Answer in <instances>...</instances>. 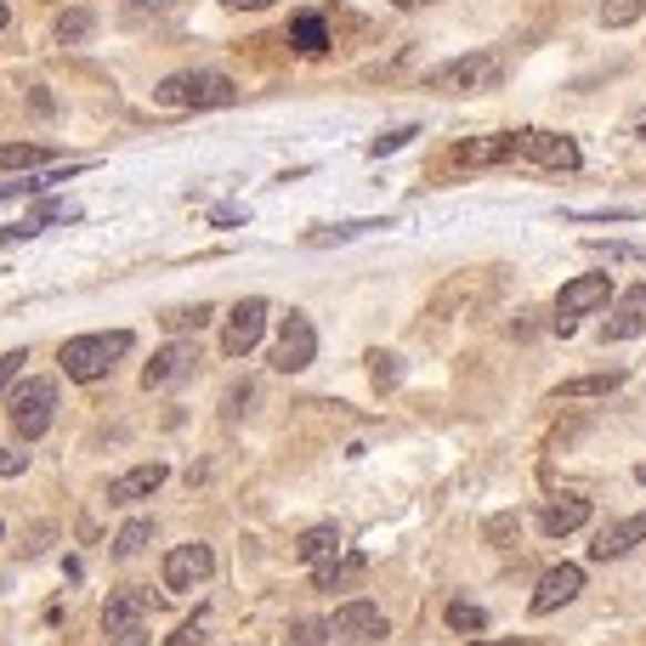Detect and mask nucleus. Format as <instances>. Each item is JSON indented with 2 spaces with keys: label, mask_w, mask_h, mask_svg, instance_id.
Wrapping results in <instances>:
<instances>
[{
  "label": "nucleus",
  "mask_w": 646,
  "mask_h": 646,
  "mask_svg": "<svg viewBox=\"0 0 646 646\" xmlns=\"http://www.w3.org/2000/svg\"><path fill=\"white\" fill-rule=\"evenodd\" d=\"M131 352V329H109V335H74V340H63V352H58V363H63V375L69 380H103L120 358Z\"/></svg>",
  "instance_id": "1"
},
{
  "label": "nucleus",
  "mask_w": 646,
  "mask_h": 646,
  "mask_svg": "<svg viewBox=\"0 0 646 646\" xmlns=\"http://www.w3.org/2000/svg\"><path fill=\"white\" fill-rule=\"evenodd\" d=\"M160 109H233L238 103V85L216 69H193V74H171L154 91Z\"/></svg>",
  "instance_id": "2"
},
{
  "label": "nucleus",
  "mask_w": 646,
  "mask_h": 646,
  "mask_svg": "<svg viewBox=\"0 0 646 646\" xmlns=\"http://www.w3.org/2000/svg\"><path fill=\"white\" fill-rule=\"evenodd\" d=\"M500 80H505V63L493 52H465V58L425 74V85L442 91V96H482V91H500Z\"/></svg>",
  "instance_id": "3"
},
{
  "label": "nucleus",
  "mask_w": 646,
  "mask_h": 646,
  "mask_svg": "<svg viewBox=\"0 0 646 646\" xmlns=\"http://www.w3.org/2000/svg\"><path fill=\"white\" fill-rule=\"evenodd\" d=\"M7 414H12V431L23 442L52 431V414H58V380H23L7 391Z\"/></svg>",
  "instance_id": "4"
},
{
  "label": "nucleus",
  "mask_w": 646,
  "mask_h": 646,
  "mask_svg": "<svg viewBox=\"0 0 646 646\" xmlns=\"http://www.w3.org/2000/svg\"><path fill=\"white\" fill-rule=\"evenodd\" d=\"M613 301V278L607 273H578L573 284H562V295H556V329L562 335H573V324L578 318H589V312H602Z\"/></svg>",
  "instance_id": "5"
},
{
  "label": "nucleus",
  "mask_w": 646,
  "mask_h": 646,
  "mask_svg": "<svg viewBox=\"0 0 646 646\" xmlns=\"http://www.w3.org/2000/svg\"><path fill=\"white\" fill-rule=\"evenodd\" d=\"M312 358H318V329H312V318H307V312H289V318L278 324L273 369H278V375H301V369H312Z\"/></svg>",
  "instance_id": "6"
},
{
  "label": "nucleus",
  "mask_w": 646,
  "mask_h": 646,
  "mask_svg": "<svg viewBox=\"0 0 646 646\" xmlns=\"http://www.w3.org/2000/svg\"><path fill=\"white\" fill-rule=\"evenodd\" d=\"M147 595L142 589H120L109 595V607H103V635L109 646H147Z\"/></svg>",
  "instance_id": "7"
},
{
  "label": "nucleus",
  "mask_w": 646,
  "mask_h": 646,
  "mask_svg": "<svg viewBox=\"0 0 646 646\" xmlns=\"http://www.w3.org/2000/svg\"><path fill=\"white\" fill-rule=\"evenodd\" d=\"M262 335H267V301H262V295H250V301H238V307L227 312L222 352H227V358H250L256 346H262Z\"/></svg>",
  "instance_id": "8"
},
{
  "label": "nucleus",
  "mask_w": 646,
  "mask_h": 646,
  "mask_svg": "<svg viewBox=\"0 0 646 646\" xmlns=\"http://www.w3.org/2000/svg\"><path fill=\"white\" fill-rule=\"evenodd\" d=\"M516 147L539 171H578V142L562 131H516Z\"/></svg>",
  "instance_id": "9"
},
{
  "label": "nucleus",
  "mask_w": 646,
  "mask_h": 646,
  "mask_svg": "<svg viewBox=\"0 0 646 646\" xmlns=\"http://www.w3.org/2000/svg\"><path fill=\"white\" fill-rule=\"evenodd\" d=\"M522 147H516V131H493V136H471V142H454V165H516Z\"/></svg>",
  "instance_id": "10"
},
{
  "label": "nucleus",
  "mask_w": 646,
  "mask_h": 646,
  "mask_svg": "<svg viewBox=\"0 0 646 646\" xmlns=\"http://www.w3.org/2000/svg\"><path fill=\"white\" fill-rule=\"evenodd\" d=\"M329 629L340 640H352V646H375V640H386V613L375 602H346V607H335Z\"/></svg>",
  "instance_id": "11"
},
{
  "label": "nucleus",
  "mask_w": 646,
  "mask_h": 646,
  "mask_svg": "<svg viewBox=\"0 0 646 646\" xmlns=\"http://www.w3.org/2000/svg\"><path fill=\"white\" fill-rule=\"evenodd\" d=\"M640 335H646V284H629L624 295H613L602 340H640Z\"/></svg>",
  "instance_id": "12"
},
{
  "label": "nucleus",
  "mask_w": 646,
  "mask_h": 646,
  "mask_svg": "<svg viewBox=\"0 0 646 646\" xmlns=\"http://www.w3.org/2000/svg\"><path fill=\"white\" fill-rule=\"evenodd\" d=\"M578 589H584V567H573V562H562V567H544V573H539V589H533V602H527V607L544 618V613L567 607Z\"/></svg>",
  "instance_id": "13"
},
{
  "label": "nucleus",
  "mask_w": 646,
  "mask_h": 646,
  "mask_svg": "<svg viewBox=\"0 0 646 646\" xmlns=\"http://www.w3.org/2000/svg\"><path fill=\"white\" fill-rule=\"evenodd\" d=\"M171 465L165 460H147V465H131L125 476L109 482V505H136V500H154V493L165 488Z\"/></svg>",
  "instance_id": "14"
},
{
  "label": "nucleus",
  "mask_w": 646,
  "mask_h": 646,
  "mask_svg": "<svg viewBox=\"0 0 646 646\" xmlns=\"http://www.w3.org/2000/svg\"><path fill=\"white\" fill-rule=\"evenodd\" d=\"M211 567H216L211 544H176V551L165 556V589H193V584H205Z\"/></svg>",
  "instance_id": "15"
},
{
  "label": "nucleus",
  "mask_w": 646,
  "mask_h": 646,
  "mask_svg": "<svg viewBox=\"0 0 646 646\" xmlns=\"http://www.w3.org/2000/svg\"><path fill=\"white\" fill-rule=\"evenodd\" d=\"M193 363H198V346H187V340H171L165 352H154V363L142 369V386H147V391H165V386L187 380V375H193Z\"/></svg>",
  "instance_id": "16"
},
{
  "label": "nucleus",
  "mask_w": 646,
  "mask_h": 646,
  "mask_svg": "<svg viewBox=\"0 0 646 646\" xmlns=\"http://www.w3.org/2000/svg\"><path fill=\"white\" fill-rule=\"evenodd\" d=\"M640 539H646V511H635V516H618V522H607L602 533H595L589 556H595V562H618V556H629V551H635Z\"/></svg>",
  "instance_id": "17"
},
{
  "label": "nucleus",
  "mask_w": 646,
  "mask_h": 646,
  "mask_svg": "<svg viewBox=\"0 0 646 646\" xmlns=\"http://www.w3.org/2000/svg\"><path fill=\"white\" fill-rule=\"evenodd\" d=\"M589 522V500H578V493H562V500H544L539 505V533L544 539H567Z\"/></svg>",
  "instance_id": "18"
},
{
  "label": "nucleus",
  "mask_w": 646,
  "mask_h": 646,
  "mask_svg": "<svg viewBox=\"0 0 646 646\" xmlns=\"http://www.w3.org/2000/svg\"><path fill=\"white\" fill-rule=\"evenodd\" d=\"M335 551H340V527H335V522H318V527H307L301 539H295V556L312 562V567H318V562H329Z\"/></svg>",
  "instance_id": "19"
},
{
  "label": "nucleus",
  "mask_w": 646,
  "mask_h": 646,
  "mask_svg": "<svg viewBox=\"0 0 646 646\" xmlns=\"http://www.w3.org/2000/svg\"><path fill=\"white\" fill-rule=\"evenodd\" d=\"M624 386V369H602V375H573L556 386V397H607Z\"/></svg>",
  "instance_id": "20"
},
{
  "label": "nucleus",
  "mask_w": 646,
  "mask_h": 646,
  "mask_svg": "<svg viewBox=\"0 0 646 646\" xmlns=\"http://www.w3.org/2000/svg\"><path fill=\"white\" fill-rule=\"evenodd\" d=\"M289 45L301 58H318V52H329V29H324V18H295V29H289Z\"/></svg>",
  "instance_id": "21"
},
{
  "label": "nucleus",
  "mask_w": 646,
  "mask_h": 646,
  "mask_svg": "<svg viewBox=\"0 0 646 646\" xmlns=\"http://www.w3.org/2000/svg\"><path fill=\"white\" fill-rule=\"evenodd\" d=\"M34 165H52V147H40V142H7L0 147V171H34Z\"/></svg>",
  "instance_id": "22"
},
{
  "label": "nucleus",
  "mask_w": 646,
  "mask_h": 646,
  "mask_svg": "<svg viewBox=\"0 0 646 646\" xmlns=\"http://www.w3.org/2000/svg\"><path fill=\"white\" fill-rule=\"evenodd\" d=\"M363 556H346V562H318V589H346V584H358L363 578Z\"/></svg>",
  "instance_id": "23"
},
{
  "label": "nucleus",
  "mask_w": 646,
  "mask_h": 646,
  "mask_svg": "<svg viewBox=\"0 0 646 646\" xmlns=\"http://www.w3.org/2000/svg\"><path fill=\"white\" fill-rule=\"evenodd\" d=\"M91 29H96V12H91V7H74V12L58 18V40H63V45H85Z\"/></svg>",
  "instance_id": "24"
},
{
  "label": "nucleus",
  "mask_w": 646,
  "mask_h": 646,
  "mask_svg": "<svg viewBox=\"0 0 646 646\" xmlns=\"http://www.w3.org/2000/svg\"><path fill=\"white\" fill-rule=\"evenodd\" d=\"M147 539H154V522H147V516H136V522H125V527H120V539H114V556H120V562H131V556L142 551V544H147Z\"/></svg>",
  "instance_id": "25"
},
{
  "label": "nucleus",
  "mask_w": 646,
  "mask_h": 646,
  "mask_svg": "<svg viewBox=\"0 0 646 646\" xmlns=\"http://www.w3.org/2000/svg\"><path fill=\"white\" fill-rule=\"evenodd\" d=\"M160 324H165L171 335H187V329H205V324H211V307H205V301H198V307H171V312H165Z\"/></svg>",
  "instance_id": "26"
},
{
  "label": "nucleus",
  "mask_w": 646,
  "mask_h": 646,
  "mask_svg": "<svg viewBox=\"0 0 646 646\" xmlns=\"http://www.w3.org/2000/svg\"><path fill=\"white\" fill-rule=\"evenodd\" d=\"M449 629H460V635H482V629H488V613L471 607V602H454V607H449Z\"/></svg>",
  "instance_id": "27"
},
{
  "label": "nucleus",
  "mask_w": 646,
  "mask_h": 646,
  "mask_svg": "<svg viewBox=\"0 0 646 646\" xmlns=\"http://www.w3.org/2000/svg\"><path fill=\"white\" fill-rule=\"evenodd\" d=\"M640 7H646V0H602V23L607 29H629L640 18Z\"/></svg>",
  "instance_id": "28"
},
{
  "label": "nucleus",
  "mask_w": 646,
  "mask_h": 646,
  "mask_svg": "<svg viewBox=\"0 0 646 646\" xmlns=\"http://www.w3.org/2000/svg\"><path fill=\"white\" fill-rule=\"evenodd\" d=\"M414 136H420V125H397V131H386V136L369 142V154H375V160H380V154H397V147H409Z\"/></svg>",
  "instance_id": "29"
},
{
  "label": "nucleus",
  "mask_w": 646,
  "mask_h": 646,
  "mask_svg": "<svg viewBox=\"0 0 646 646\" xmlns=\"http://www.w3.org/2000/svg\"><path fill=\"white\" fill-rule=\"evenodd\" d=\"M589 250H595V256H607V262H646L640 244H602V238H595Z\"/></svg>",
  "instance_id": "30"
},
{
  "label": "nucleus",
  "mask_w": 646,
  "mask_h": 646,
  "mask_svg": "<svg viewBox=\"0 0 646 646\" xmlns=\"http://www.w3.org/2000/svg\"><path fill=\"white\" fill-rule=\"evenodd\" d=\"M289 640H295V646H324V624H318V618H301V624L289 629Z\"/></svg>",
  "instance_id": "31"
},
{
  "label": "nucleus",
  "mask_w": 646,
  "mask_h": 646,
  "mask_svg": "<svg viewBox=\"0 0 646 646\" xmlns=\"http://www.w3.org/2000/svg\"><path fill=\"white\" fill-rule=\"evenodd\" d=\"M18 363H23V346H18V352H7V358H0V391H12V380H18Z\"/></svg>",
  "instance_id": "32"
},
{
  "label": "nucleus",
  "mask_w": 646,
  "mask_h": 646,
  "mask_svg": "<svg viewBox=\"0 0 646 646\" xmlns=\"http://www.w3.org/2000/svg\"><path fill=\"white\" fill-rule=\"evenodd\" d=\"M511 533H516V516H493V522H488V539H493V544H505Z\"/></svg>",
  "instance_id": "33"
},
{
  "label": "nucleus",
  "mask_w": 646,
  "mask_h": 646,
  "mask_svg": "<svg viewBox=\"0 0 646 646\" xmlns=\"http://www.w3.org/2000/svg\"><path fill=\"white\" fill-rule=\"evenodd\" d=\"M369 363H375V380H386V386L397 380V358H391V352H375Z\"/></svg>",
  "instance_id": "34"
},
{
  "label": "nucleus",
  "mask_w": 646,
  "mask_h": 646,
  "mask_svg": "<svg viewBox=\"0 0 646 646\" xmlns=\"http://www.w3.org/2000/svg\"><path fill=\"white\" fill-rule=\"evenodd\" d=\"M29 465V454H12V449H0V476H18Z\"/></svg>",
  "instance_id": "35"
},
{
  "label": "nucleus",
  "mask_w": 646,
  "mask_h": 646,
  "mask_svg": "<svg viewBox=\"0 0 646 646\" xmlns=\"http://www.w3.org/2000/svg\"><path fill=\"white\" fill-rule=\"evenodd\" d=\"M250 397H256V386H233L227 391V414H238V403H250Z\"/></svg>",
  "instance_id": "36"
},
{
  "label": "nucleus",
  "mask_w": 646,
  "mask_h": 646,
  "mask_svg": "<svg viewBox=\"0 0 646 646\" xmlns=\"http://www.w3.org/2000/svg\"><path fill=\"white\" fill-rule=\"evenodd\" d=\"M222 7H233V12H262V7H273V0H222Z\"/></svg>",
  "instance_id": "37"
},
{
  "label": "nucleus",
  "mask_w": 646,
  "mask_h": 646,
  "mask_svg": "<svg viewBox=\"0 0 646 646\" xmlns=\"http://www.w3.org/2000/svg\"><path fill=\"white\" fill-rule=\"evenodd\" d=\"M397 12H420V7H431V0H391Z\"/></svg>",
  "instance_id": "38"
},
{
  "label": "nucleus",
  "mask_w": 646,
  "mask_h": 646,
  "mask_svg": "<svg viewBox=\"0 0 646 646\" xmlns=\"http://www.w3.org/2000/svg\"><path fill=\"white\" fill-rule=\"evenodd\" d=\"M193 640H198V624H187V629L176 635V646H193Z\"/></svg>",
  "instance_id": "39"
},
{
  "label": "nucleus",
  "mask_w": 646,
  "mask_h": 646,
  "mask_svg": "<svg viewBox=\"0 0 646 646\" xmlns=\"http://www.w3.org/2000/svg\"><path fill=\"white\" fill-rule=\"evenodd\" d=\"M471 646H522V640H471Z\"/></svg>",
  "instance_id": "40"
},
{
  "label": "nucleus",
  "mask_w": 646,
  "mask_h": 646,
  "mask_svg": "<svg viewBox=\"0 0 646 646\" xmlns=\"http://www.w3.org/2000/svg\"><path fill=\"white\" fill-rule=\"evenodd\" d=\"M7 18H12V7H7V0H0V29H7Z\"/></svg>",
  "instance_id": "41"
},
{
  "label": "nucleus",
  "mask_w": 646,
  "mask_h": 646,
  "mask_svg": "<svg viewBox=\"0 0 646 646\" xmlns=\"http://www.w3.org/2000/svg\"><path fill=\"white\" fill-rule=\"evenodd\" d=\"M635 131H640V136H646V114H640V120H635Z\"/></svg>",
  "instance_id": "42"
},
{
  "label": "nucleus",
  "mask_w": 646,
  "mask_h": 646,
  "mask_svg": "<svg viewBox=\"0 0 646 646\" xmlns=\"http://www.w3.org/2000/svg\"><path fill=\"white\" fill-rule=\"evenodd\" d=\"M635 482H640V488H646V465H640V471H635Z\"/></svg>",
  "instance_id": "43"
},
{
  "label": "nucleus",
  "mask_w": 646,
  "mask_h": 646,
  "mask_svg": "<svg viewBox=\"0 0 646 646\" xmlns=\"http://www.w3.org/2000/svg\"><path fill=\"white\" fill-rule=\"evenodd\" d=\"M0 533H7V527H0Z\"/></svg>",
  "instance_id": "44"
}]
</instances>
